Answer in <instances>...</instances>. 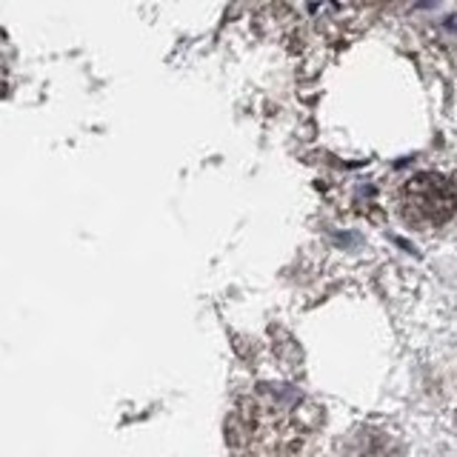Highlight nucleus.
<instances>
[{
	"instance_id": "1",
	"label": "nucleus",
	"mask_w": 457,
	"mask_h": 457,
	"mask_svg": "<svg viewBox=\"0 0 457 457\" xmlns=\"http://www.w3.org/2000/svg\"><path fill=\"white\" fill-rule=\"evenodd\" d=\"M400 212L418 228H437L449 223L457 212V189L449 178L437 171H420L414 175L400 195Z\"/></svg>"
},
{
	"instance_id": "2",
	"label": "nucleus",
	"mask_w": 457,
	"mask_h": 457,
	"mask_svg": "<svg viewBox=\"0 0 457 457\" xmlns=\"http://www.w3.org/2000/svg\"><path fill=\"white\" fill-rule=\"evenodd\" d=\"M343 457H403V446L380 428L361 426L343 440Z\"/></svg>"
}]
</instances>
